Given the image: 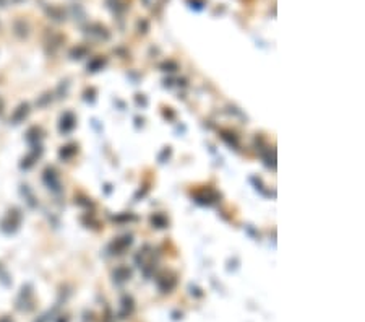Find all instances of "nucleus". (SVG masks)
<instances>
[{"label": "nucleus", "instance_id": "f257e3e1", "mask_svg": "<svg viewBox=\"0 0 365 322\" xmlns=\"http://www.w3.org/2000/svg\"><path fill=\"white\" fill-rule=\"evenodd\" d=\"M157 288H159L162 293H170L175 285H177V278H175V275L172 273H162L159 278H157Z\"/></svg>", "mask_w": 365, "mask_h": 322}, {"label": "nucleus", "instance_id": "f03ea898", "mask_svg": "<svg viewBox=\"0 0 365 322\" xmlns=\"http://www.w3.org/2000/svg\"><path fill=\"white\" fill-rule=\"evenodd\" d=\"M133 309H135V301H133V298H132V296H128V295H125V296L122 298V309H120V313H119L120 319L128 318V316H130V314L133 313Z\"/></svg>", "mask_w": 365, "mask_h": 322}, {"label": "nucleus", "instance_id": "7ed1b4c3", "mask_svg": "<svg viewBox=\"0 0 365 322\" xmlns=\"http://www.w3.org/2000/svg\"><path fill=\"white\" fill-rule=\"evenodd\" d=\"M130 277H132V272H130V268H127V267H119L114 272V282L117 285L125 283L127 280H130Z\"/></svg>", "mask_w": 365, "mask_h": 322}, {"label": "nucleus", "instance_id": "20e7f679", "mask_svg": "<svg viewBox=\"0 0 365 322\" xmlns=\"http://www.w3.org/2000/svg\"><path fill=\"white\" fill-rule=\"evenodd\" d=\"M75 127V117L72 114H65L62 117V124H60V129L63 132H70L72 129Z\"/></svg>", "mask_w": 365, "mask_h": 322}, {"label": "nucleus", "instance_id": "39448f33", "mask_svg": "<svg viewBox=\"0 0 365 322\" xmlns=\"http://www.w3.org/2000/svg\"><path fill=\"white\" fill-rule=\"evenodd\" d=\"M130 244H132V236H125V238L117 239V241L114 243V248L117 251L115 254H120V251H123V249L127 248V246H130Z\"/></svg>", "mask_w": 365, "mask_h": 322}, {"label": "nucleus", "instance_id": "423d86ee", "mask_svg": "<svg viewBox=\"0 0 365 322\" xmlns=\"http://www.w3.org/2000/svg\"><path fill=\"white\" fill-rule=\"evenodd\" d=\"M75 151H76V146L70 145V146H65V148L60 151V155H62V158H68V156H72Z\"/></svg>", "mask_w": 365, "mask_h": 322}, {"label": "nucleus", "instance_id": "0eeeda50", "mask_svg": "<svg viewBox=\"0 0 365 322\" xmlns=\"http://www.w3.org/2000/svg\"><path fill=\"white\" fill-rule=\"evenodd\" d=\"M153 225H157V228H164V226H166V218L161 216V215L153 216Z\"/></svg>", "mask_w": 365, "mask_h": 322}, {"label": "nucleus", "instance_id": "6e6552de", "mask_svg": "<svg viewBox=\"0 0 365 322\" xmlns=\"http://www.w3.org/2000/svg\"><path fill=\"white\" fill-rule=\"evenodd\" d=\"M26 114H28V106L25 104V106H21L18 113L15 114V119H16V121H20V119H23V117H25Z\"/></svg>", "mask_w": 365, "mask_h": 322}, {"label": "nucleus", "instance_id": "1a4fd4ad", "mask_svg": "<svg viewBox=\"0 0 365 322\" xmlns=\"http://www.w3.org/2000/svg\"><path fill=\"white\" fill-rule=\"evenodd\" d=\"M0 322H11L8 318H3V319H0Z\"/></svg>", "mask_w": 365, "mask_h": 322}, {"label": "nucleus", "instance_id": "9d476101", "mask_svg": "<svg viewBox=\"0 0 365 322\" xmlns=\"http://www.w3.org/2000/svg\"><path fill=\"white\" fill-rule=\"evenodd\" d=\"M0 109H2V103H0Z\"/></svg>", "mask_w": 365, "mask_h": 322}]
</instances>
